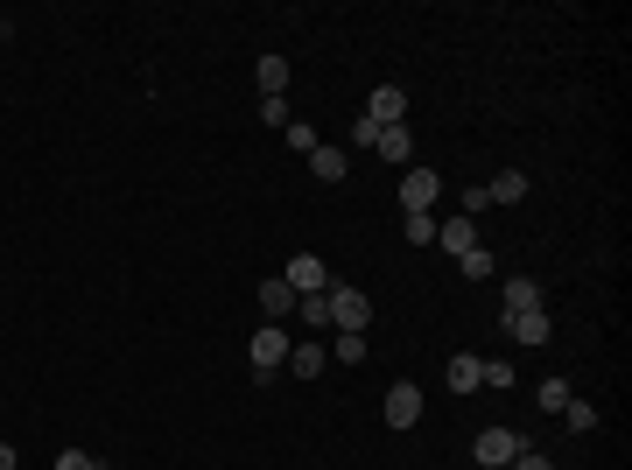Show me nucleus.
Segmentation results:
<instances>
[{
  "label": "nucleus",
  "instance_id": "nucleus-1",
  "mask_svg": "<svg viewBox=\"0 0 632 470\" xmlns=\"http://www.w3.org/2000/svg\"><path fill=\"white\" fill-rule=\"evenodd\" d=\"M520 449H527V435H513V428H478V442H471V456H478L485 470H513Z\"/></svg>",
  "mask_w": 632,
  "mask_h": 470
},
{
  "label": "nucleus",
  "instance_id": "nucleus-2",
  "mask_svg": "<svg viewBox=\"0 0 632 470\" xmlns=\"http://www.w3.org/2000/svg\"><path fill=\"white\" fill-rule=\"evenodd\" d=\"M331 323H338V330H366V323H373V295L331 281Z\"/></svg>",
  "mask_w": 632,
  "mask_h": 470
},
{
  "label": "nucleus",
  "instance_id": "nucleus-3",
  "mask_svg": "<svg viewBox=\"0 0 632 470\" xmlns=\"http://www.w3.org/2000/svg\"><path fill=\"white\" fill-rule=\"evenodd\" d=\"M246 358H253V379H274V365L288 358V337H281V323H260V330H253V344H246Z\"/></svg>",
  "mask_w": 632,
  "mask_h": 470
},
{
  "label": "nucleus",
  "instance_id": "nucleus-4",
  "mask_svg": "<svg viewBox=\"0 0 632 470\" xmlns=\"http://www.w3.org/2000/svg\"><path fill=\"white\" fill-rule=\"evenodd\" d=\"M436 197H443V176L415 162V169L401 176V211H436Z\"/></svg>",
  "mask_w": 632,
  "mask_h": 470
},
{
  "label": "nucleus",
  "instance_id": "nucleus-5",
  "mask_svg": "<svg viewBox=\"0 0 632 470\" xmlns=\"http://www.w3.org/2000/svg\"><path fill=\"white\" fill-rule=\"evenodd\" d=\"M281 281H288L295 295H324V288H331V267L316 260V253H295V260L281 267Z\"/></svg>",
  "mask_w": 632,
  "mask_h": 470
},
{
  "label": "nucleus",
  "instance_id": "nucleus-6",
  "mask_svg": "<svg viewBox=\"0 0 632 470\" xmlns=\"http://www.w3.org/2000/svg\"><path fill=\"white\" fill-rule=\"evenodd\" d=\"M422 421V386L415 379H394L387 386V428H415Z\"/></svg>",
  "mask_w": 632,
  "mask_h": 470
},
{
  "label": "nucleus",
  "instance_id": "nucleus-7",
  "mask_svg": "<svg viewBox=\"0 0 632 470\" xmlns=\"http://www.w3.org/2000/svg\"><path fill=\"white\" fill-rule=\"evenodd\" d=\"M366 120H373V127H401V120H408V92H401V85H380V92L366 99Z\"/></svg>",
  "mask_w": 632,
  "mask_h": 470
},
{
  "label": "nucleus",
  "instance_id": "nucleus-8",
  "mask_svg": "<svg viewBox=\"0 0 632 470\" xmlns=\"http://www.w3.org/2000/svg\"><path fill=\"white\" fill-rule=\"evenodd\" d=\"M373 155H380V162H394V169H415V134H408V120H401V127H380Z\"/></svg>",
  "mask_w": 632,
  "mask_h": 470
},
{
  "label": "nucleus",
  "instance_id": "nucleus-9",
  "mask_svg": "<svg viewBox=\"0 0 632 470\" xmlns=\"http://www.w3.org/2000/svg\"><path fill=\"white\" fill-rule=\"evenodd\" d=\"M295 302H302V295H295L281 274H274V281H260V316H267V323H288V316H295Z\"/></svg>",
  "mask_w": 632,
  "mask_h": 470
},
{
  "label": "nucleus",
  "instance_id": "nucleus-10",
  "mask_svg": "<svg viewBox=\"0 0 632 470\" xmlns=\"http://www.w3.org/2000/svg\"><path fill=\"white\" fill-rule=\"evenodd\" d=\"M499 323H506V337H513V344H548V330H555V323H548V309H520V316H499Z\"/></svg>",
  "mask_w": 632,
  "mask_h": 470
},
{
  "label": "nucleus",
  "instance_id": "nucleus-11",
  "mask_svg": "<svg viewBox=\"0 0 632 470\" xmlns=\"http://www.w3.org/2000/svg\"><path fill=\"white\" fill-rule=\"evenodd\" d=\"M436 246H450V253H471V246H478V218H464V211H450V218L436 225Z\"/></svg>",
  "mask_w": 632,
  "mask_h": 470
},
{
  "label": "nucleus",
  "instance_id": "nucleus-12",
  "mask_svg": "<svg viewBox=\"0 0 632 470\" xmlns=\"http://www.w3.org/2000/svg\"><path fill=\"white\" fill-rule=\"evenodd\" d=\"M499 302H506V309H499V316H520V309H541V281H534V274H513V281H506V295H499Z\"/></svg>",
  "mask_w": 632,
  "mask_h": 470
},
{
  "label": "nucleus",
  "instance_id": "nucleus-13",
  "mask_svg": "<svg viewBox=\"0 0 632 470\" xmlns=\"http://www.w3.org/2000/svg\"><path fill=\"white\" fill-rule=\"evenodd\" d=\"M324 365H331V351L316 344V337H309V344H288V372H295V379H316Z\"/></svg>",
  "mask_w": 632,
  "mask_h": 470
},
{
  "label": "nucleus",
  "instance_id": "nucleus-14",
  "mask_svg": "<svg viewBox=\"0 0 632 470\" xmlns=\"http://www.w3.org/2000/svg\"><path fill=\"white\" fill-rule=\"evenodd\" d=\"M253 85H260L267 99H288V57H260V64H253Z\"/></svg>",
  "mask_w": 632,
  "mask_h": 470
},
{
  "label": "nucleus",
  "instance_id": "nucleus-15",
  "mask_svg": "<svg viewBox=\"0 0 632 470\" xmlns=\"http://www.w3.org/2000/svg\"><path fill=\"white\" fill-rule=\"evenodd\" d=\"M457 274H464V281H492V274H499V253H492V246H471V253H457Z\"/></svg>",
  "mask_w": 632,
  "mask_h": 470
},
{
  "label": "nucleus",
  "instance_id": "nucleus-16",
  "mask_svg": "<svg viewBox=\"0 0 632 470\" xmlns=\"http://www.w3.org/2000/svg\"><path fill=\"white\" fill-rule=\"evenodd\" d=\"M295 316H302L309 330H331V288H324V295H302V302H295Z\"/></svg>",
  "mask_w": 632,
  "mask_h": 470
},
{
  "label": "nucleus",
  "instance_id": "nucleus-17",
  "mask_svg": "<svg viewBox=\"0 0 632 470\" xmlns=\"http://www.w3.org/2000/svg\"><path fill=\"white\" fill-rule=\"evenodd\" d=\"M309 169L324 176V183H345V148H331V141H324V148L309 155Z\"/></svg>",
  "mask_w": 632,
  "mask_h": 470
},
{
  "label": "nucleus",
  "instance_id": "nucleus-18",
  "mask_svg": "<svg viewBox=\"0 0 632 470\" xmlns=\"http://www.w3.org/2000/svg\"><path fill=\"white\" fill-rule=\"evenodd\" d=\"M281 141H288L295 155H316V148H324V134H316L309 120H288V127H281Z\"/></svg>",
  "mask_w": 632,
  "mask_h": 470
},
{
  "label": "nucleus",
  "instance_id": "nucleus-19",
  "mask_svg": "<svg viewBox=\"0 0 632 470\" xmlns=\"http://www.w3.org/2000/svg\"><path fill=\"white\" fill-rule=\"evenodd\" d=\"M485 190H492V204H520V197H527V176H520V169H506V176H492Z\"/></svg>",
  "mask_w": 632,
  "mask_h": 470
},
{
  "label": "nucleus",
  "instance_id": "nucleus-20",
  "mask_svg": "<svg viewBox=\"0 0 632 470\" xmlns=\"http://www.w3.org/2000/svg\"><path fill=\"white\" fill-rule=\"evenodd\" d=\"M401 239H415V246H436V211H408V218H401Z\"/></svg>",
  "mask_w": 632,
  "mask_h": 470
},
{
  "label": "nucleus",
  "instance_id": "nucleus-21",
  "mask_svg": "<svg viewBox=\"0 0 632 470\" xmlns=\"http://www.w3.org/2000/svg\"><path fill=\"white\" fill-rule=\"evenodd\" d=\"M478 365H485V358H464V351H457V358H450V393H478Z\"/></svg>",
  "mask_w": 632,
  "mask_h": 470
},
{
  "label": "nucleus",
  "instance_id": "nucleus-22",
  "mask_svg": "<svg viewBox=\"0 0 632 470\" xmlns=\"http://www.w3.org/2000/svg\"><path fill=\"white\" fill-rule=\"evenodd\" d=\"M338 365H366V330H338Z\"/></svg>",
  "mask_w": 632,
  "mask_h": 470
},
{
  "label": "nucleus",
  "instance_id": "nucleus-23",
  "mask_svg": "<svg viewBox=\"0 0 632 470\" xmlns=\"http://www.w3.org/2000/svg\"><path fill=\"white\" fill-rule=\"evenodd\" d=\"M555 421H562V428H576V435H590V428H597V407H590V400H569Z\"/></svg>",
  "mask_w": 632,
  "mask_h": 470
},
{
  "label": "nucleus",
  "instance_id": "nucleus-24",
  "mask_svg": "<svg viewBox=\"0 0 632 470\" xmlns=\"http://www.w3.org/2000/svg\"><path fill=\"white\" fill-rule=\"evenodd\" d=\"M478 386H499V393H506V386H513V358H485V365H478Z\"/></svg>",
  "mask_w": 632,
  "mask_h": 470
},
{
  "label": "nucleus",
  "instance_id": "nucleus-25",
  "mask_svg": "<svg viewBox=\"0 0 632 470\" xmlns=\"http://www.w3.org/2000/svg\"><path fill=\"white\" fill-rule=\"evenodd\" d=\"M534 400H541L548 414H562V407H569L576 393H569V379H541V393H534Z\"/></svg>",
  "mask_w": 632,
  "mask_h": 470
},
{
  "label": "nucleus",
  "instance_id": "nucleus-26",
  "mask_svg": "<svg viewBox=\"0 0 632 470\" xmlns=\"http://www.w3.org/2000/svg\"><path fill=\"white\" fill-rule=\"evenodd\" d=\"M513 470H562V463H555V456H548V449H534V442H527V449H520V456H513Z\"/></svg>",
  "mask_w": 632,
  "mask_h": 470
},
{
  "label": "nucleus",
  "instance_id": "nucleus-27",
  "mask_svg": "<svg viewBox=\"0 0 632 470\" xmlns=\"http://www.w3.org/2000/svg\"><path fill=\"white\" fill-rule=\"evenodd\" d=\"M457 211H464V218H478V211H492V190H464V197H457Z\"/></svg>",
  "mask_w": 632,
  "mask_h": 470
},
{
  "label": "nucleus",
  "instance_id": "nucleus-28",
  "mask_svg": "<svg viewBox=\"0 0 632 470\" xmlns=\"http://www.w3.org/2000/svg\"><path fill=\"white\" fill-rule=\"evenodd\" d=\"M260 120L267 127H288V99H260Z\"/></svg>",
  "mask_w": 632,
  "mask_h": 470
},
{
  "label": "nucleus",
  "instance_id": "nucleus-29",
  "mask_svg": "<svg viewBox=\"0 0 632 470\" xmlns=\"http://www.w3.org/2000/svg\"><path fill=\"white\" fill-rule=\"evenodd\" d=\"M373 141H380V127H373V120L359 113V120H352V148H373Z\"/></svg>",
  "mask_w": 632,
  "mask_h": 470
},
{
  "label": "nucleus",
  "instance_id": "nucleus-30",
  "mask_svg": "<svg viewBox=\"0 0 632 470\" xmlns=\"http://www.w3.org/2000/svg\"><path fill=\"white\" fill-rule=\"evenodd\" d=\"M57 470H99V463H92L85 449H64V456H57Z\"/></svg>",
  "mask_w": 632,
  "mask_h": 470
},
{
  "label": "nucleus",
  "instance_id": "nucleus-31",
  "mask_svg": "<svg viewBox=\"0 0 632 470\" xmlns=\"http://www.w3.org/2000/svg\"><path fill=\"white\" fill-rule=\"evenodd\" d=\"M0 470H15V442H0Z\"/></svg>",
  "mask_w": 632,
  "mask_h": 470
},
{
  "label": "nucleus",
  "instance_id": "nucleus-32",
  "mask_svg": "<svg viewBox=\"0 0 632 470\" xmlns=\"http://www.w3.org/2000/svg\"><path fill=\"white\" fill-rule=\"evenodd\" d=\"M0 43H8V22H0Z\"/></svg>",
  "mask_w": 632,
  "mask_h": 470
}]
</instances>
